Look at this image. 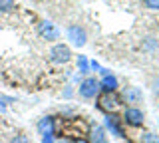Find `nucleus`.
I'll list each match as a JSON object with an SVG mask.
<instances>
[{"label": "nucleus", "instance_id": "2eb2a0df", "mask_svg": "<svg viewBox=\"0 0 159 143\" xmlns=\"http://www.w3.org/2000/svg\"><path fill=\"white\" fill-rule=\"evenodd\" d=\"M141 143H159V137L155 135V133H143Z\"/></svg>", "mask_w": 159, "mask_h": 143}, {"label": "nucleus", "instance_id": "412c9836", "mask_svg": "<svg viewBox=\"0 0 159 143\" xmlns=\"http://www.w3.org/2000/svg\"><path fill=\"white\" fill-rule=\"evenodd\" d=\"M42 143H54V135H42Z\"/></svg>", "mask_w": 159, "mask_h": 143}, {"label": "nucleus", "instance_id": "7ed1b4c3", "mask_svg": "<svg viewBox=\"0 0 159 143\" xmlns=\"http://www.w3.org/2000/svg\"><path fill=\"white\" fill-rule=\"evenodd\" d=\"M48 56H50V62L52 64H68L72 60V50H70V46H66V44H54L50 48Z\"/></svg>", "mask_w": 159, "mask_h": 143}, {"label": "nucleus", "instance_id": "f8f14e48", "mask_svg": "<svg viewBox=\"0 0 159 143\" xmlns=\"http://www.w3.org/2000/svg\"><path fill=\"white\" fill-rule=\"evenodd\" d=\"M99 90L103 92H117V78L111 76V74H106L99 82Z\"/></svg>", "mask_w": 159, "mask_h": 143}, {"label": "nucleus", "instance_id": "9b49d317", "mask_svg": "<svg viewBox=\"0 0 159 143\" xmlns=\"http://www.w3.org/2000/svg\"><path fill=\"white\" fill-rule=\"evenodd\" d=\"M88 133H89V143H107V137H106L103 127L93 125V127H89Z\"/></svg>", "mask_w": 159, "mask_h": 143}, {"label": "nucleus", "instance_id": "4468645a", "mask_svg": "<svg viewBox=\"0 0 159 143\" xmlns=\"http://www.w3.org/2000/svg\"><path fill=\"white\" fill-rule=\"evenodd\" d=\"M78 68H80V74H88V70H89V62H88L86 56H80V58H78Z\"/></svg>", "mask_w": 159, "mask_h": 143}, {"label": "nucleus", "instance_id": "20e7f679", "mask_svg": "<svg viewBox=\"0 0 159 143\" xmlns=\"http://www.w3.org/2000/svg\"><path fill=\"white\" fill-rule=\"evenodd\" d=\"M66 38L70 40L72 46H78V48L86 46V42H88L86 30H84L80 24H70V26L66 28Z\"/></svg>", "mask_w": 159, "mask_h": 143}, {"label": "nucleus", "instance_id": "f3484780", "mask_svg": "<svg viewBox=\"0 0 159 143\" xmlns=\"http://www.w3.org/2000/svg\"><path fill=\"white\" fill-rule=\"evenodd\" d=\"M10 143H30V141H28V137H26V135H16Z\"/></svg>", "mask_w": 159, "mask_h": 143}, {"label": "nucleus", "instance_id": "aec40b11", "mask_svg": "<svg viewBox=\"0 0 159 143\" xmlns=\"http://www.w3.org/2000/svg\"><path fill=\"white\" fill-rule=\"evenodd\" d=\"M151 87H153V92H155V93H159V76L155 78V80H153V83H151Z\"/></svg>", "mask_w": 159, "mask_h": 143}, {"label": "nucleus", "instance_id": "1a4fd4ad", "mask_svg": "<svg viewBox=\"0 0 159 143\" xmlns=\"http://www.w3.org/2000/svg\"><path fill=\"white\" fill-rule=\"evenodd\" d=\"M36 129H38L40 135H54V133H56V117L46 115V117H42V119H38Z\"/></svg>", "mask_w": 159, "mask_h": 143}, {"label": "nucleus", "instance_id": "0eeeda50", "mask_svg": "<svg viewBox=\"0 0 159 143\" xmlns=\"http://www.w3.org/2000/svg\"><path fill=\"white\" fill-rule=\"evenodd\" d=\"M123 121H125L127 125H131V127H141L143 121H145V115H143V111L139 109V107L131 105V107H127V109L123 111Z\"/></svg>", "mask_w": 159, "mask_h": 143}, {"label": "nucleus", "instance_id": "6e6552de", "mask_svg": "<svg viewBox=\"0 0 159 143\" xmlns=\"http://www.w3.org/2000/svg\"><path fill=\"white\" fill-rule=\"evenodd\" d=\"M121 100L131 103V105H137V103L143 101V92L139 90V87H135V86H127V87H123Z\"/></svg>", "mask_w": 159, "mask_h": 143}, {"label": "nucleus", "instance_id": "39448f33", "mask_svg": "<svg viewBox=\"0 0 159 143\" xmlns=\"http://www.w3.org/2000/svg\"><path fill=\"white\" fill-rule=\"evenodd\" d=\"M36 30H38V36L42 38V40L54 42V40H58V38H60V30H58V26H56L54 22H50V20H42V22H38Z\"/></svg>", "mask_w": 159, "mask_h": 143}, {"label": "nucleus", "instance_id": "6ab92c4d", "mask_svg": "<svg viewBox=\"0 0 159 143\" xmlns=\"http://www.w3.org/2000/svg\"><path fill=\"white\" fill-rule=\"evenodd\" d=\"M6 101H14L12 97H0V111L6 109Z\"/></svg>", "mask_w": 159, "mask_h": 143}, {"label": "nucleus", "instance_id": "f03ea898", "mask_svg": "<svg viewBox=\"0 0 159 143\" xmlns=\"http://www.w3.org/2000/svg\"><path fill=\"white\" fill-rule=\"evenodd\" d=\"M121 96H117V92H103L102 96L98 97V107L103 109L106 113H116L121 109Z\"/></svg>", "mask_w": 159, "mask_h": 143}, {"label": "nucleus", "instance_id": "a211bd4d", "mask_svg": "<svg viewBox=\"0 0 159 143\" xmlns=\"http://www.w3.org/2000/svg\"><path fill=\"white\" fill-rule=\"evenodd\" d=\"M143 46H145V48H147V50H153V48H155V46H157V42H155V40H153V38H147V40H145V44H143Z\"/></svg>", "mask_w": 159, "mask_h": 143}, {"label": "nucleus", "instance_id": "4be33fe9", "mask_svg": "<svg viewBox=\"0 0 159 143\" xmlns=\"http://www.w3.org/2000/svg\"><path fill=\"white\" fill-rule=\"evenodd\" d=\"M70 143H89V141H86V139H82V137H80V139H72Z\"/></svg>", "mask_w": 159, "mask_h": 143}, {"label": "nucleus", "instance_id": "dca6fc26", "mask_svg": "<svg viewBox=\"0 0 159 143\" xmlns=\"http://www.w3.org/2000/svg\"><path fill=\"white\" fill-rule=\"evenodd\" d=\"M143 4L149 10H159V0H143Z\"/></svg>", "mask_w": 159, "mask_h": 143}, {"label": "nucleus", "instance_id": "f257e3e1", "mask_svg": "<svg viewBox=\"0 0 159 143\" xmlns=\"http://www.w3.org/2000/svg\"><path fill=\"white\" fill-rule=\"evenodd\" d=\"M62 135L64 133H68L72 139H80L82 135H88V131H89V127H88V123L82 119V117H72V119H66L62 123Z\"/></svg>", "mask_w": 159, "mask_h": 143}, {"label": "nucleus", "instance_id": "423d86ee", "mask_svg": "<svg viewBox=\"0 0 159 143\" xmlns=\"http://www.w3.org/2000/svg\"><path fill=\"white\" fill-rule=\"evenodd\" d=\"M99 92V82L96 78H86L82 83H80L78 87V93L80 97H84V100H92V97H96Z\"/></svg>", "mask_w": 159, "mask_h": 143}, {"label": "nucleus", "instance_id": "9d476101", "mask_svg": "<svg viewBox=\"0 0 159 143\" xmlns=\"http://www.w3.org/2000/svg\"><path fill=\"white\" fill-rule=\"evenodd\" d=\"M106 127L113 133V135L125 137V133H123V127H121V123H119V119L116 117V113H107V115H106Z\"/></svg>", "mask_w": 159, "mask_h": 143}, {"label": "nucleus", "instance_id": "ddd939ff", "mask_svg": "<svg viewBox=\"0 0 159 143\" xmlns=\"http://www.w3.org/2000/svg\"><path fill=\"white\" fill-rule=\"evenodd\" d=\"M16 8V0H0V12H12Z\"/></svg>", "mask_w": 159, "mask_h": 143}]
</instances>
